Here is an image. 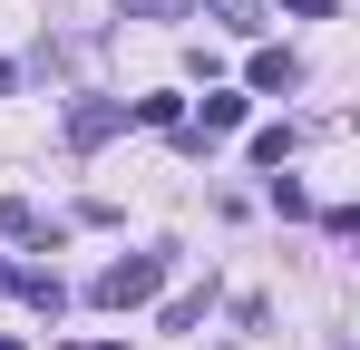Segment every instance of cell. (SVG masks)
I'll return each instance as SVG.
<instances>
[{
  "label": "cell",
  "mask_w": 360,
  "mask_h": 350,
  "mask_svg": "<svg viewBox=\"0 0 360 350\" xmlns=\"http://www.w3.org/2000/svg\"><path fill=\"white\" fill-rule=\"evenodd\" d=\"M0 283H10V263H0Z\"/></svg>",
  "instance_id": "obj_15"
},
{
  "label": "cell",
  "mask_w": 360,
  "mask_h": 350,
  "mask_svg": "<svg viewBox=\"0 0 360 350\" xmlns=\"http://www.w3.org/2000/svg\"><path fill=\"white\" fill-rule=\"evenodd\" d=\"M0 350H20V341H10V331H0Z\"/></svg>",
  "instance_id": "obj_14"
},
{
  "label": "cell",
  "mask_w": 360,
  "mask_h": 350,
  "mask_svg": "<svg viewBox=\"0 0 360 350\" xmlns=\"http://www.w3.org/2000/svg\"><path fill=\"white\" fill-rule=\"evenodd\" d=\"M292 146H302L292 127H253V166H283V156H292Z\"/></svg>",
  "instance_id": "obj_8"
},
{
  "label": "cell",
  "mask_w": 360,
  "mask_h": 350,
  "mask_svg": "<svg viewBox=\"0 0 360 350\" xmlns=\"http://www.w3.org/2000/svg\"><path fill=\"white\" fill-rule=\"evenodd\" d=\"M127 20H176V10H195V0H117Z\"/></svg>",
  "instance_id": "obj_11"
},
{
  "label": "cell",
  "mask_w": 360,
  "mask_h": 350,
  "mask_svg": "<svg viewBox=\"0 0 360 350\" xmlns=\"http://www.w3.org/2000/svg\"><path fill=\"white\" fill-rule=\"evenodd\" d=\"M205 302H214V283H205V292H176V302H166V331H195V321H205Z\"/></svg>",
  "instance_id": "obj_10"
},
{
  "label": "cell",
  "mask_w": 360,
  "mask_h": 350,
  "mask_svg": "<svg viewBox=\"0 0 360 350\" xmlns=\"http://www.w3.org/2000/svg\"><path fill=\"white\" fill-rule=\"evenodd\" d=\"M136 127H185V98H176V88H156V98H136Z\"/></svg>",
  "instance_id": "obj_7"
},
{
  "label": "cell",
  "mask_w": 360,
  "mask_h": 350,
  "mask_svg": "<svg viewBox=\"0 0 360 350\" xmlns=\"http://www.w3.org/2000/svg\"><path fill=\"white\" fill-rule=\"evenodd\" d=\"M0 233H20V243H30V233H39V205H30V195H0Z\"/></svg>",
  "instance_id": "obj_9"
},
{
  "label": "cell",
  "mask_w": 360,
  "mask_h": 350,
  "mask_svg": "<svg viewBox=\"0 0 360 350\" xmlns=\"http://www.w3.org/2000/svg\"><path fill=\"white\" fill-rule=\"evenodd\" d=\"M117 127H127V108H117V98H78V108H68V146H78V156H98Z\"/></svg>",
  "instance_id": "obj_2"
},
{
  "label": "cell",
  "mask_w": 360,
  "mask_h": 350,
  "mask_svg": "<svg viewBox=\"0 0 360 350\" xmlns=\"http://www.w3.org/2000/svg\"><path fill=\"white\" fill-rule=\"evenodd\" d=\"M10 88H20V68H10V58H0V98H10Z\"/></svg>",
  "instance_id": "obj_13"
},
{
  "label": "cell",
  "mask_w": 360,
  "mask_h": 350,
  "mask_svg": "<svg viewBox=\"0 0 360 350\" xmlns=\"http://www.w3.org/2000/svg\"><path fill=\"white\" fill-rule=\"evenodd\" d=\"M205 10H214L234 39H263V30H273V10H263V0H205Z\"/></svg>",
  "instance_id": "obj_6"
},
{
  "label": "cell",
  "mask_w": 360,
  "mask_h": 350,
  "mask_svg": "<svg viewBox=\"0 0 360 350\" xmlns=\"http://www.w3.org/2000/svg\"><path fill=\"white\" fill-rule=\"evenodd\" d=\"M243 108H253V98H243V88H205V117H195V127H185V146H195V156H205V146H214V136H224V127H243Z\"/></svg>",
  "instance_id": "obj_3"
},
{
  "label": "cell",
  "mask_w": 360,
  "mask_h": 350,
  "mask_svg": "<svg viewBox=\"0 0 360 350\" xmlns=\"http://www.w3.org/2000/svg\"><path fill=\"white\" fill-rule=\"evenodd\" d=\"M166 273H176V253H127V263H108V273L88 283V302H98V311H136V302H156Z\"/></svg>",
  "instance_id": "obj_1"
},
{
  "label": "cell",
  "mask_w": 360,
  "mask_h": 350,
  "mask_svg": "<svg viewBox=\"0 0 360 350\" xmlns=\"http://www.w3.org/2000/svg\"><path fill=\"white\" fill-rule=\"evenodd\" d=\"M283 10H292V20H331L341 0H283Z\"/></svg>",
  "instance_id": "obj_12"
},
{
  "label": "cell",
  "mask_w": 360,
  "mask_h": 350,
  "mask_svg": "<svg viewBox=\"0 0 360 350\" xmlns=\"http://www.w3.org/2000/svg\"><path fill=\"white\" fill-rule=\"evenodd\" d=\"M243 88H253V98H283V88H302V58H292V49H253Z\"/></svg>",
  "instance_id": "obj_4"
},
{
  "label": "cell",
  "mask_w": 360,
  "mask_h": 350,
  "mask_svg": "<svg viewBox=\"0 0 360 350\" xmlns=\"http://www.w3.org/2000/svg\"><path fill=\"white\" fill-rule=\"evenodd\" d=\"M10 283H20V302H30V311H49V321L68 311V283H59V273H39V263H30V273H10Z\"/></svg>",
  "instance_id": "obj_5"
}]
</instances>
